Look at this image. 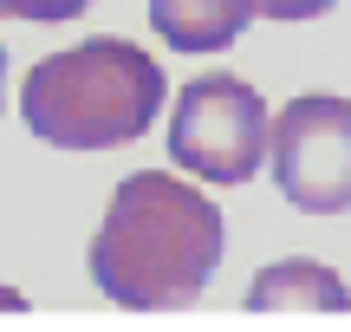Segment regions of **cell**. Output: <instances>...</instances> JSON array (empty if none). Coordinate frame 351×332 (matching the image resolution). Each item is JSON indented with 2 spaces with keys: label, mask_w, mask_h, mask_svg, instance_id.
Returning a JSON list of instances; mask_svg holds the SVG:
<instances>
[{
  "label": "cell",
  "mask_w": 351,
  "mask_h": 332,
  "mask_svg": "<svg viewBox=\"0 0 351 332\" xmlns=\"http://www.w3.org/2000/svg\"><path fill=\"white\" fill-rule=\"evenodd\" d=\"M345 307H351V294L326 261H274L247 287V313H274V320H300V313L339 320Z\"/></svg>",
  "instance_id": "5b68a950"
},
{
  "label": "cell",
  "mask_w": 351,
  "mask_h": 332,
  "mask_svg": "<svg viewBox=\"0 0 351 332\" xmlns=\"http://www.w3.org/2000/svg\"><path fill=\"white\" fill-rule=\"evenodd\" d=\"M163 65L130 39H78L26 72V130L52 150H124L156 124Z\"/></svg>",
  "instance_id": "7a4b0ae2"
},
{
  "label": "cell",
  "mask_w": 351,
  "mask_h": 332,
  "mask_svg": "<svg viewBox=\"0 0 351 332\" xmlns=\"http://www.w3.org/2000/svg\"><path fill=\"white\" fill-rule=\"evenodd\" d=\"M267 20H319V13H332V0H261Z\"/></svg>",
  "instance_id": "ba28073f"
},
{
  "label": "cell",
  "mask_w": 351,
  "mask_h": 332,
  "mask_svg": "<svg viewBox=\"0 0 351 332\" xmlns=\"http://www.w3.org/2000/svg\"><path fill=\"white\" fill-rule=\"evenodd\" d=\"M0 91H7V46H0Z\"/></svg>",
  "instance_id": "30bf717a"
},
{
  "label": "cell",
  "mask_w": 351,
  "mask_h": 332,
  "mask_svg": "<svg viewBox=\"0 0 351 332\" xmlns=\"http://www.w3.org/2000/svg\"><path fill=\"white\" fill-rule=\"evenodd\" d=\"M274 182L306 215H339L351 209V104L332 91H306L267 130Z\"/></svg>",
  "instance_id": "277c9868"
},
{
  "label": "cell",
  "mask_w": 351,
  "mask_h": 332,
  "mask_svg": "<svg viewBox=\"0 0 351 332\" xmlns=\"http://www.w3.org/2000/svg\"><path fill=\"white\" fill-rule=\"evenodd\" d=\"M221 209L182 176L137 169L91 235V287L124 313H182L221 268Z\"/></svg>",
  "instance_id": "6da1fadb"
},
{
  "label": "cell",
  "mask_w": 351,
  "mask_h": 332,
  "mask_svg": "<svg viewBox=\"0 0 351 332\" xmlns=\"http://www.w3.org/2000/svg\"><path fill=\"white\" fill-rule=\"evenodd\" d=\"M91 0H0V13L13 20H78Z\"/></svg>",
  "instance_id": "52a82bcc"
},
{
  "label": "cell",
  "mask_w": 351,
  "mask_h": 332,
  "mask_svg": "<svg viewBox=\"0 0 351 332\" xmlns=\"http://www.w3.org/2000/svg\"><path fill=\"white\" fill-rule=\"evenodd\" d=\"M0 313H26V300L13 294V287H0Z\"/></svg>",
  "instance_id": "9c48e42d"
},
{
  "label": "cell",
  "mask_w": 351,
  "mask_h": 332,
  "mask_svg": "<svg viewBox=\"0 0 351 332\" xmlns=\"http://www.w3.org/2000/svg\"><path fill=\"white\" fill-rule=\"evenodd\" d=\"M261 0H150V26L169 52H221L247 33Z\"/></svg>",
  "instance_id": "8992f818"
},
{
  "label": "cell",
  "mask_w": 351,
  "mask_h": 332,
  "mask_svg": "<svg viewBox=\"0 0 351 332\" xmlns=\"http://www.w3.org/2000/svg\"><path fill=\"white\" fill-rule=\"evenodd\" d=\"M267 104L247 78L234 72H202L176 91V111H169V156L202 182H247L267 156Z\"/></svg>",
  "instance_id": "3957f363"
}]
</instances>
